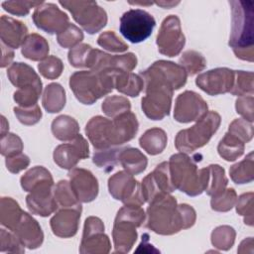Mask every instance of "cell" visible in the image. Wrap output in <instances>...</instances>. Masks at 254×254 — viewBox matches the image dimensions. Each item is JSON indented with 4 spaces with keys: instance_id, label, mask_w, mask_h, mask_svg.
<instances>
[{
    "instance_id": "obj_1",
    "label": "cell",
    "mask_w": 254,
    "mask_h": 254,
    "mask_svg": "<svg viewBox=\"0 0 254 254\" xmlns=\"http://www.w3.org/2000/svg\"><path fill=\"white\" fill-rule=\"evenodd\" d=\"M146 227L160 235H173L191 227L196 219L192 206L182 203L170 193L156 196L147 208Z\"/></svg>"
},
{
    "instance_id": "obj_2",
    "label": "cell",
    "mask_w": 254,
    "mask_h": 254,
    "mask_svg": "<svg viewBox=\"0 0 254 254\" xmlns=\"http://www.w3.org/2000/svg\"><path fill=\"white\" fill-rule=\"evenodd\" d=\"M231 7V31L229 46L236 58L253 62L254 45V2L229 1Z\"/></svg>"
},
{
    "instance_id": "obj_3",
    "label": "cell",
    "mask_w": 254,
    "mask_h": 254,
    "mask_svg": "<svg viewBox=\"0 0 254 254\" xmlns=\"http://www.w3.org/2000/svg\"><path fill=\"white\" fill-rule=\"evenodd\" d=\"M171 181L176 190L190 196H196L205 190L206 168L197 169L195 161L185 153H177L169 160Z\"/></svg>"
},
{
    "instance_id": "obj_4",
    "label": "cell",
    "mask_w": 254,
    "mask_h": 254,
    "mask_svg": "<svg viewBox=\"0 0 254 254\" xmlns=\"http://www.w3.org/2000/svg\"><path fill=\"white\" fill-rule=\"evenodd\" d=\"M114 77L104 71H75L69 77V87L80 103L91 105L113 90Z\"/></svg>"
},
{
    "instance_id": "obj_5",
    "label": "cell",
    "mask_w": 254,
    "mask_h": 254,
    "mask_svg": "<svg viewBox=\"0 0 254 254\" xmlns=\"http://www.w3.org/2000/svg\"><path fill=\"white\" fill-rule=\"evenodd\" d=\"M145 218L141 205L125 204L118 210L112 230L115 253H128L132 249L138 237L136 228L142 225Z\"/></svg>"
},
{
    "instance_id": "obj_6",
    "label": "cell",
    "mask_w": 254,
    "mask_h": 254,
    "mask_svg": "<svg viewBox=\"0 0 254 254\" xmlns=\"http://www.w3.org/2000/svg\"><path fill=\"white\" fill-rule=\"evenodd\" d=\"M220 122L221 117L217 112L207 111L190 128L178 132L175 138L176 149L181 153L190 154L203 147L218 130Z\"/></svg>"
},
{
    "instance_id": "obj_7",
    "label": "cell",
    "mask_w": 254,
    "mask_h": 254,
    "mask_svg": "<svg viewBox=\"0 0 254 254\" xmlns=\"http://www.w3.org/2000/svg\"><path fill=\"white\" fill-rule=\"evenodd\" d=\"M140 76L145 84H157L174 91L186 84L188 73L182 65L160 60L153 63L147 69L141 71Z\"/></svg>"
},
{
    "instance_id": "obj_8",
    "label": "cell",
    "mask_w": 254,
    "mask_h": 254,
    "mask_svg": "<svg viewBox=\"0 0 254 254\" xmlns=\"http://www.w3.org/2000/svg\"><path fill=\"white\" fill-rule=\"evenodd\" d=\"M79 26L93 35L106 26L107 14L95 1H60Z\"/></svg>"
},
{
    "instance_id": "obj_9",
    "label": "cell",
    "mask_w": 254,
    "mask_h": 254,
    "mask_svg": "<svg viewBox=\"0 0 254 254\" xmlns=\"http://www.w3.org/2000/svg\"><path fill=\"white\" fill-rule=\"evenodd\" d=\"M155 26L156 21L149 12L130 9L121 16L119 30L126 40L138 44L151 36Z\"/></svg>"
},
{
    "instance_id": "obj_10",
    "label": "cell",
    "mask_w": 254,
    "mask_h": 254,
    "mask_svg": "<svg viewBox=\"0 0 254 254\" xmlns=\"http://www.w3.org/2000/svg\"><path fill=\"white\" fill-rule=\"evenodd\" d=\"M156 44L158 51L167 57H176L182 52L186 38L177 15H170L164 19L157 35Z\"/></svg>"
},
{
    "instance_id": "obj_11",
    "label": "cell",
    "mask_w": 254,
    "mask_h": 254,
    "mask_svg": "<svg viewBox=\"0 0 254 254\" xmlns=\"http://www.w3.org/2000/svg\"><path fill=\"white\" fill-rule=\"evenodd\" d=\"M145 92L141 107L149 119L162 120L170 114L174 92L172 89L157 84H146Z\"/></svg>"
},
{
    "instance_id": "obj_12",
    "label": "cell",
    "mask_w": 254,
    "mask_h": 254,
    "mask_svg": "<svg viewBox=\"0 0 254 254\" xmlns=\"http://www.w3.org/2000/svg\"><path fill=\"white\" fill-rule=\"evenodd\" d=\"M108 190L113 198L124 204L143 205L146 202L141 184L125 171H119L109 178Z\"/></svg>"
},
{
    "instance_id": "obj_13",
    "label": "cell",
    "mask_w": 254,
    "mask_h": 254,
    "mask_svg": "<svg viewBox=\"0 0 254 254\" xmlns=\"http://www.w3.org/2000/svg\"><path fill=\"white\" fill-rule=\"evenodd\" d=\"M110 250V239L104 233L102 220L96 216L87 217L84 221L79 252L81 254H107Z\"/></svg>"
},
{
    "instance_id": "obj_14",
    "label": "cell",
    "mask_w": 254,
    "mask_h": 254,
    "mask_svg": "<svg viewBox=\"0 0 254 254\" xmlns=\"http://www.w3.org/2000/svg\"><path fill=\"white\" fill-rule=\"evenodd\" d=\"M32 19L37 28L50 35H59L70 24L68 16L54 3H42L35 8Z\"/></svg>"
},
{
    "instance_id": "obj_15",
    "label": "cell",
    "mask_w": 254,
    "mask_h": 254,
    "mask_svg": "<svg viewBox=\"0 0 254 254\" xmlns=\"http://www.w3.org/2000/svg\"><path fill=\"white\" fill-rule=\"evenodd\" d=\"M206 101L196 92L186 90L176 98L174 118L180 123L197 121L207 113Z\"/></svg>"
},
{
    "instance_id": "obj_16",
    "label": "cell",
    "mask_w": 254,
    "mask_h": 254,
    "mask_svg": "<svg viewBox=\"0 0 254 254\" xmlns=\"http://www.w3.org/2000/svg\"><path fill=\"white\" fill-rule=\"evenodd\" d=\"M234 81V70L228 67H216L198 74L195 84L208 95L230 92Z\"/></svg>"
},
{
    "instance_id": "obj_17",
    "label": "cell",
    "mask_w": 254,
    "mask_h": 254,
    "mask_svg": "<svg viewBox=\"0 0 254 254\" xmlns=\"http://www.w3.org/2000/svg\"><path fill=\"white\" fill-rule=\"evenodd\" d=\"M89 156V146L82 135L78 134L69 143L59 145L53 154L55 163L62 169L71 170L80 160Z\"/></svg>"
},
{
    "instance_id": "obj_18",
    "label": "cell",
    "mask_w": 254,
    "mask_h": 254,
    "mask_svg": "<svg viewBox=\"0 0 254 254\" xmlns=\"http://www.w3.org/2000/svg\"><path fill=\"white\" fill-rule=\"evenodd\" d=\"M69 183L79 202H90L98 194L99 186L93 174L82 168H73L68 172Z\"/></svg>"
},
{
    "instance_id": "obj_19",
    "label": "cell",
    "mask_w": 254,
    "mask_h": 254,
    "mask_svg": "<svg viewBox=\"0 0 254 254\" xmlns=\"http://www.w3.org/2000/svg\"><path fill=\"white\" fill-rule=\"evenodd\" d=\"M137 65V57L133 53L123 55H109L97 50L96 59L91 70L104 71L112 74L131 72Z\"/></svg>"
},
{
    "instance_id": "obj_20",
    "label": "cell",
    "mask_w": 254,
    "mask_h": 254,
    "mask_svg": "<svg viewBox=\"0 0 254 254\" xmlns=\"http://www.w3.org/2000/svg\"><path fill=\"white\" fill-rule=\"evenodd\" d=\"M85 133L96 150L115 147L113 122L103 116L92 117L85 125Z\"/></svg>"
},
{
    "instance_id": "obj_21",
    "label": "cell",
    "mask_w": 254,
    "mask_h": 254,
    "mask_svg": "<svg viewBox=\"0 0 254 254\" xmlns=\"http://www.w3.org/2000/svg\"><path fill=\"white\" fill-rule=\"evenodd\" d=\"M82 207H67L59 210L50 220L53 233L61 238H69L76 234Z\"/></svg>"
},
{
    "instance_id": "obj_22",
    "label": "cell",
    "mask_w": 254,
    "mask_h": 254,
    "mask_svg": "<svg viewBox=\"0 0 254 254\" xmlns=\"http://www.w3.org/2000/svg\"><path fill=\"white\" fill-rule=\"evenodd\" d=\"M12 232L29 249L40 247L44 241V233L39 222L25 211Z\"/></svg>"
},
{
    "instance_id": "obj_23",
    "label": "cell",
    "mask_w": 254,
    "mask_h": 254,
    "mask_svg": "<svg viewBox=\"0 0 254 254\" xmlns=\"http://www.w3.org/2000/svg\"><path fill=\"white\" fill-rule=\"evenodd\" d=\"M0 36L1 43L11 49H18L24 44L28 37L27 26L12 17L2 15L0 19Z\"/></svg>"
},
{
    "instance_id": "obj_24",
    "label": "cell",
    "mask_w": 254,
    "mask_h": 254,
    "mask_svg": "<svg viewBox=\"0 0 254 254\" xmlns=\"http://www.w3.org/2000/svg\"><path fill=\"white\" fill-rule=\"evenodd\" d=\"M22 189L27 192H35L53 190L54 179L49 170L42 166H36L26 172L20 180Z\"/></svg>"
},
{
    "instance_id": "obj_25",
    "label": "cell",
    "mask_w": 254,
    "mask_h": 254,
    "mask_svg": "<svg viewBox=\"0 0 254 254\" xmlns=\"http://www.w3.org/2000/svg\"><path fill=\"white\" fill-rule=\"evenodd\" d=\"M10 82L18 88H42V81L32 66L25 63H14L7 69Z\"/></svg>"
},
{
    "instance_id": "obj_26",
    "label": "cell",
    "mask_w": 254,
    "mask_h": 254,
    "mask_svg": "<svg viewBox=\"0 0 254 254\" xmlns=\"http://www.w3.org/2000/svg\"><path fill=\"white\" fill-rule=\"evenodd\" d=\"M26 203L32 214L47 217L54 213L59 204L54 196V190L29 192L26 196Z\"/></svg>"
},
{
    "instance_id": "obj_27",
    "label": "cell",
    "mask_w": 254,
    "mask_h": 254,
    "mask_svg": "<svg viewBox=\"0 0 254 254\" xmlns=\"http://www.w3.org/2000/svg\"><path fill=\"white\" fill-rule=\"evenodd\" d=\"M115 146L122 145L132 140L138 132L139 123L136 115L131 111L124 112L113 118Z\"/></svg>"
},
{
    "instance_id": "obj_28",
    "label": "cell",
    "mask_w": 254,
    "mask_h": 254,
    "mask_svg": "<svg viewBox=\"0 0 254 254\" xmlns=\"http://www.w3.org/2000/svg\"><path fill=\"white\" fill-rule=\"evenodd\" d=\"M118 161L124 171L132 176L143 173L148 165L147 157L140 150L132 147L122 148L118 156Z\"/></svg>"
},
{
    "instance_id": "obj_29",
    "label": "cell",
    "mask_w": 254,
    "mask_h": 254,
    "mask_svg": "<svg viewBox=\"0 0 254 254\" xmlns=\"http://www.w3.org/2000/svg\"><path fill=\"white\" fill-rule=\"evenodd\" d=\"M50 47L47 40L39 34H30L21 47L22 55L31 61L39 62L48 58Z\"/></svg>"
},
{
    "instance_id": "obj_30",
    "label": "cell",
    "mask_w": 254,
    "mask_h": 254,
    "mask_svg": "<svg viewBox=\"0 0 254 254\" xmlns=\"http://www.w3.org/2000/svg\"><path fill=\"white\" fill-rule=\"evenodd\" d=\"M52 133L60 141H71L79 134L77 121L68 115H60L52 122Z\"/></svg>"
},
{
    "instance_id": "obj_31",
    "label": "cell",
    "mask_w": 254,
    "mask_h": 254,
    "mask_svg": "<svg viewBox=\"0 0 254 254\" xmlns=\"http://www.w3.org/2000/svg\"><path fill=\"white\" fill-rule=\"evenodd\" d=\"M64 88L58 82L48 84L43 92L42 104L47 112L58 113L65 105Z\"/></svg>"
},
{
    "instance_id": "obj_32",
    "label": "cell",
    "mask_w": 254,
    "mask_h": 254,
    "mask_svg": "<svg viewBox=\"0 0 254 254\" xmlns=\"http://www.w3.org/2000/svg\"><path fill=\"white\" fill-rule=\"evenodd\" d=\"M168 137L161 128L148 129L139 139V144L144 151L150 155H158L164 151L167 146Z\"/></svg>"
},
{
    "instance_id": "obj_33",
    "label": "cell",
    "mask_w": 254,
    "mask_h": 254,
    "mask_svg": "<svg viewBox=\"0 0 254 254\" xmlns=\"http://www.w3.org/2000/svg\"><path fill=\"white\" fill-rule=\"evenodd\" d=\"M114 87L125 95L136 97L143 90L144 80L133 72H120L114 77Z\"/></svg>"
},
{
    "instance_id": "obj_34",
    "label": "cell",
    "mask_w": 254,
    "mask_h": 254,
    "mask_svg": "<svg viewBox=\"0 0 254 254\" xmlns=\"http://www.w3.org/2000/svg\"><path fill=\"white\" fill-rule=\"evenodd\" d=\"M23 212L24 211L21 209L19 203L15 199L8 196L1 197L0 222L2 226L6 227L10 231H13Z\"/></svg>"
},
{
    "instance_id": "obj_35",
    "label": "cell",
    "mask_w": 254,
    "mask_h": 254,
    "mask_svg": "<svg viewBox=\"0 0 254 254\" xmlns=\"http://www.w3.org/2000/svg\"><path fill=\"white\" fill-rule=\"evenodd\" d=\"M97 49H93L90 45L79 44L69 50L67 59L73 67H91L96 59Z\"/></svg>"
},
{
    "instance_id": "obj_36",
    "label": "cell",
    "mask_w": 254,
    "mask_h": 254,
    "mask_svg": "<svg viewBox=\"0 0 254 254\" xmlns=\"http://www.w3.org/2000/svg\"><path fill=\"white\" fill-rule=\"evenodd\" d=\"M245 143L230 133H225L224 137L219 141L217 152L225 161L232 162L241 157L244 153Z\"/></svg>"
},
{
    "instance_id": "obj_37",
    "label": "cell",
    "mask_w": 254,
    "mask_h": 254,
    "mask_svg": "<svg viewBox=\"0 0 254 254\" xmlns=\"http://www.w3.org/2000/svg\"><path fill=\"white\" fill-rule=\"evenodd\" d=\"M253 152H250L242 161L234 164L229 169L231 180L237 184H248L254 179V163Z\"/></svg>"
},
{
    "instance_id": "obj_38",
    "label": "cell",
    "mask_w": 254,
    "mask_h": 254,
    "mask_svg": "<svg viewBox=\"0 0 254 254\" xmlns=\"http://www.w3.org/2000/svg\"><path fill=\"white\" fill-rule=\"evenodd\" d=\"M206 171H207V177H206V187L204 190L206 194L212 196L222 191L224 189H226L228 180L225 176V171L222 167L216 164L209 165L208 167H206Z\"/></svg>"
},
{
    "instance_id": "obj_39",
    "label": "cell",
    "mask_w": 254,
    "mask_h": 254,
    "mask_svg": "<svg viewBox=\"0 0 254 254\" xmlns=\"http://www.w3.org/2000/svg\"><path fill=\"white\" fill-rule=\"evenodd\" d=\"M54 196L62 208L81 206L74 191L71 189L70 183L65 180L58 182V184L54 187Z\"/></svg>"
},
{
    "instance_id": "obj_40",
    "label": "cell",
    "mask_w": 254,
    "mask_h": 254,
    "mask_svg": "<svg viewBox=\"0 0 254 254\" xmlns=\"http://www.w3.org/2000/svg\"><path fill=\"white\" fill-rule=\"evenodd\" d=\"M122 148L109 147L94 151L92 162L98 167L103 169L105 172H110L119 163L118 156Z\"/></svg>"
},
{
    "instance_id": "obj_41",
    "label": "cell",
    "mask_w": 254,
    "mask_h": 254,
    "mask_svg": "<svg viewBox=\"0 0 254 254\" xmlns=\"http://www.w3.org/2000/svg\"><path fill=\"white\" fill-rule=\"evenodd\" d=\"M236 232L233 227L229 225H221L213 229L211 232V243L212 245L223 251L229 250L235 242Z\"/></svg>"
},
{
    "instance_id": "obj_42",
    "label": "cell",
    "mask_w": 254,
    "mask_h": 254,
    "mask_svg": "<svg viewBox=\"0 0 254 254\" xmlns=\"http://www.w3.org/2000/svg\"><path fill=\"white\" fill-rule=\"evenodd\" d=\"M180 65H182L187 71L188 75H193L203 70L206 66V60L204 57L193 50H189L183 53L179 60Z\"/></svg>"
},
{
    "instance_id": "obj_43",
    "label": "cell",
    "mask_w": 254,
    "mask_h": 254,
    "mask_svg": "<svg viewBox=\"0 0 254 254\" xmlns=\"http://www.w3.org/2000/svg\"><path fill=\"white\" fill-rule=\"evenodd\" d=\"M254 91L253 72L245 70H234V81L230 93L236 96L252 95Z\"/></svg>"
},
{
    "instance_id": "obj_44",
    "label": "cell",
    "mask_w": 254,
    "mask_h": 254,
    "mask_svg": "<svg viewBox=\"0 0 254 254\" xmlns=\"http://www.w3.org/2000/svg\"><path fill=\"white\" fill-rule=\"evenodd\" d=\"M131 104L130 101L120 95H111L104 99L101 104V109L105 115L111 118H115L116 116L130 111Z\"/></svg>"
},
{
    "instance_id": "obj_45",
    "label": "cell",
    "mask_w": 254,
    "mask_h": 254,
    "mask_svg": "<svg viewBox=\"0 0 254 254\" xmlns=\"http://www.w3.org/2000/svg\"><path fill=\"white\" fill-rule=\"evenodd\" d=\"M237 201V194L234 189H224L222 191L211 196L210 206L213 210L219 212H226L235 206Z\"/></svg>"
},
{
    "instance_id": "obj_46",
    "label": "cell",
    "mask_w": 254,
    "mask_h": 254,
    "mask_svg": "<svg viewBox=\"0 0 254 254\" xmlns=\"http://www.w3.org/2000/svg\"><path fill=\"white\" fill-rule=\"evenodd\" d=\"M97 44L104 50L112 53H124L129 48L113 31L101 33L97 39Z\"/></svg>"
},
{
    "instance_id": "obj_47",
    "label": "cell",
    "mask_w": 254,
    "mask_h": 254,
    "mask_svg": "<svg viewBox=\"0 0 254 254\" xmlns=\"http://www.w3.org/2000/svg\"><path fill=\"white\" fill-rule=\"evenodd\" d=\"M82 40L83 33L74 24H69L64 31L57 35V41L59 45L64 49H72L79 45Z\"/></svg>"
},
{
    "instance_id": "obj_48",
    "label": "cell",
    "mask_w": 254,
    "mask_h": 254,
    "mask_svg": "<svg viewBox=\"0 0 254 254\" xmlns=\"http://www.w3.org/2000/svg\"><path fill=\"white\" fill-rule=\"evenodd\" d=\"M38 69L44 77L48 79H56L62 74L64 70V64L58 57L49 56L40 62L38 64Z\"/></svg>"
},
{
    "instance_id": "obj_49",
    "label": "cell",
    "mask_w": 254,
    "mask_h": 254,
    "mask_svg": "<svg viewBox=\"0 0 254 254\" xmlns=\"http://www.w3.org/2000/svg\"><path fill=\"white\" fill-rule=\"evenodd\" d=\"M228 133L234 135L243 143H248L249 141H251L254 135L253 124L243 118L235 119L230 123Z\"/></svg>"
},
{
    "instance_id": "obj_50",
    "label": "cell",
    "mask_w": 254,
    "mask_h": 254,
    "mask_svg": "<svg viewBox=\"0 0 254 254\" xmlns=\"http://www.w3.org/2000/svg\"><path fill=\"white\" fill-rule=\"evenodd\" d=\"M152 175L163 192L171 193L176 190L171 181L169 162H162L159 164L152 172Z\"/></svg>"
},
{
    "instance_id": "obj_51",
    "label": "cell",
    "mask_w": 254,
    "mask_h": 254,
    "mask_svg": "<svg viewBox=\"0 0 254 254\" xmlns=\"http://www.w3.org/2000/svg\"><path fill=\"white\" fill-rule=\"evenodd\" d=\"M42 93V88L38 87H26L18 88L14 94L13 98L16 103L21 107H31L37 104L38 99Z\"/></svg>"
},
{
    "instance_id": "obj_52",
    "label": "cell",
    "mask_w": 254,
    "mask_h": 254,
    "mask_svg": "<svg viewBox=\"0 0 254 254\" xmlns=\"http://www.w3.org/2000/svg\"><path fill=\"white\" fill-rule=\"evenodd\" d=\"M253 192H246L237 197L236 201V212L244 217V223L252 226L253 225Z\"/></svg>"
},
{
    "instance_id": "obj_53",
    "label": "cell",
    "mask_w": 254,
    "mask_h": 254,
    "mask_svg": "<svg viewBox=\"0 0 254 254\" xmlns=\"http://www.w3.org/2000/svg\"><path fill=\"white\" fill-rule=\"evenodd\" d=\"M14 114L19 122L24 125L31 126L38 123L42 118V110L38 104L31 107H14Z\"/></svg>"
},
{
    "instance_id": "obj_54",
    "label": "cell",
    "mask_w": 254,
    "mask_h": 254,
    "mask_svg": "<svg viewBox=\"0 0 254 254\" xmlns=\"http://www.w3.org/2000/svg\"><path fill=\"white\" fill-rule=\"evenodd\" d=\"M0 251L10 252V253H24L25 246L21 243L18 237L15 235L14 232L7 231L4 228L0 230Z\"/></svg>"
},
{
    "instance_id": "obj_55",
    "label": "cell",
    "mask_w": 254,
    "mask_h": 254,
    "mask_svg": "<svg viewBox=\"0 0 254 254\" xmlns=\"http://www.w3.org/2000/svg\"><path fill=\"white\" fill-rule=\"evenodd\" d=\"M0 145L1 155L4 157H11L20 154L24 148L22 139L14 133H7L5 136L1 137Z\"/></svg>"
},
{
    "instance_id": "obj_56",
    "label": "cell",
    "mask_w": 254,
    "mask_h": 254,
    "mask_svg": "<svg viewBox=\"0 0 254 254\" xmlns=\"http://www.w3.org/2000/svg\"><path fill=\"white\" fill-rule=\"evenodd\" d=\"M44 2H32V1H4L2 7L5 11L16 16H26L30 13L32 8H37Z\"/></svg>"
},
{
    "instance_id": "obj_57",
    "label": "cell",
    "mask_w": 254,
    "mask_h": 254,
    "mask_svg": "<svg viewBox=\"0 0 254 254\" xmlns=\"http://www.w3.org/2000/svg\"><path fill=\"white\" fill-rule=\"evenodd\" d=\"M253 103L254 98L252 95L239 96L235 101L236 112L248 122H253Z\"/></svg>"
},
{
    "instance_id": "obj_58",
    "label": "cell",
    "mask_w": 254,
    "mask_h": 254,
    "mask_svg": "<svg viewBox=\"0 0 254 254\" xmlns=\"http://www.w3.org/2000/svg\"><path fill=\"white\" fill-rule=\"evenodd\" d=\"M6 168L7 170L12 173V174H18L21 171L25 170L29 164H30V159L27 155L20 153L11 157H6L5 160Z\"/></svg>"
},
{
    "instance_id": "obj_59",
    "label": "cell",
    "mask_w": 254,
    "mask_h": 254,
    "mask_svg": "<svg viewBox=\"0 0 254 254\" xmlns=\"http://www.w3.org/2000/svg\"><path fill=\"white\" fill-rule=\"evenodd\" d=\"M2 49V57H1V67H5L11 64L14 59V51L10 47L1 43Z\"/></svg>"
},
{
    "instance_id": "obj_60",
    "label": "cell",
    "mask_w": 254,
    "mask_h": 254,
    "mask_svg": "<svg viewBox=\"0 0 254 254\" xmlns=\"http://www.w3.org/2000/svg\"><path fill=\"white\" fill-rule=\"evenodd\" d=\"M140 244L143 245V246H145V247H144V248L142 247V248L137 249L136 252H151V253H152V252H159V250L155 249V248L153 247V245L149 243V235H148L147 233L143 234V236H142V241H141Z\"/></svg>"
},
{
    "instance_id": "obj_61",
    "label": "cell",
    "mask_w": 254,
    "mask_h": 254,
    "mask_svg": "<svg viewBox=\"0 0 254 254\" xmlns=\"http://www.w3.org/2000/svg\"><path fill=\"white\" fill-rule=\"evenodd\" d=\"M1 119H2V124H1V137L5 136L7 133H8V130H9V123L7 122L6 118L2 115L1 116Z\"/></svg>"
},
{
    "instance_id": "obj_62",
    "label": "cell",
    "mask_w": 254,
    "mask_h": 254,
    "mask_svg": "<svg viewBox=\"0 0 254 254\" xmlns=\"http://www.w3.org/2000/svg\"><path fill=\"white\" fill-rule=\"evenodd\" d=\"M180 2H166V1H158L155 2V4H157L158 6H161L163 8H172L173 6H176L177 4H179Z\"/></svg>"
}]
</instances>
